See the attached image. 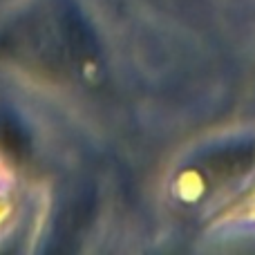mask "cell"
I'll list each match as a JSON object with an SVG mask.
<instances>
[{
  "instance_id": "cell-1",
  "label": "cell",
  "mask_w": 255,
  "mask_h": 255,
  "mask_svg": "<svg viewBox=\"0 0 255 255\" xmlns=\"http://www.w3.org/2000/svg\"><path fill=\"white\" fill-rule=\"evenodd\" d=\"M251 161H253L251 148H231L224 150V152H215L211 157H206L202 163H197L195 172H197V177H206L208 181L217 184V181H224L229 177L238 175L244 168H249Z\"/></svg>"
}]
</instances>
